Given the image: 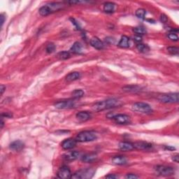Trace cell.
Returning <instances> with one entry per match:
<instances>
[{
	"label": "cell",
	"mask_w": 179,
	"mask_h": 179,
	"mask_svg": "<svg viewBox=\"0 0 179 179\" xmlns=\"http://www.w3.org/2000/svg\"><path fill=\"white\" fill-rule=\"evenodd\" d=\"M121 105V102L116 99H109L95 103L92 106V110L95 112L104 111L106 109H112Z\"/></svg>",
	"instance_id": "obj_1"
},
{
	"label": "cell",
	"mask_w": 179,
	"mask_h": 179,
	"mask_svg": "<svg viewBox=\"0 0 179 179\" xmlns=\"http://www.w3.org/2000/svg\"><path fill=\"white\" fill-rule=\"evenodd\" d=\"M97 139L96 133L92 131H83L78 133L76 140L78 142H89L93 141Z\"/></svg>",
	"instance_id": "obj_2"
},
{
	"label": "cell",
	"mask_w": 179,
	"mask_h": 179,
	"mask_svg": "<svg viewBox=\"0 0 179 179\" xmlns=\"http://www.w3.org/2000/svg\"><path fill=\"white\" fill-rule=\"evenodd\" d=\"M132 109L134 111L137 112V113L143 114H148L153 112V109H152L151 106L146 103L143 102L134 103L132 105Z\"/></svg>",
	"instance_id": "obj_3"
},
{
	"label": "cell",
	"mask_w": 179,
	"mask_h": 179,
	"mask_svg": "<svg viewBox=\"0 0 179 179\" xmlns=\"http://www.w3.org/2000/svg\"><path fill=\"white\" fill-rule=\"evenodd\" d=\"M157 99L161 102L166 104L178 103V93H169V94H162L158 95Z\"/></svg>",
	"instance_id": "obj_4"
},
{
	"label": "cell",
	"mask_w": 179,
	"mask_h": 179,
	"mask_svg": "<svg viewBox=\"0 0 179 179\" xmlns=\"http://www.w3.org/2000/svg\"><path fill=\"white\" fill-rule=\"evenodd\" d=\"M95 174V169H86L79 170L72 176V178L74 179H88L92 178Z\"/></svg>",
	"instance_id": "obj_5"
},
{
	"label": "cell",
	"mask_w": 179,
	"mask_h": 179,
	"mask_svg": "<svg viewBox=\"0 0 179 179\" xmlns=\"http://www.w3.org/2000/svg\"><path fill=\"white\" fill-rule=\"evenodd\" d=\"M155 171L158 173V174L164 176H172L174 174V169L172 166H164V165H158L155 167Z\"/></svg>",
	"instance_id": "obj_6"
},
{
	"label": "cell",
	"mask_w": 179,
	"mask_h": 179,
	"mask_svg": "<svg viewBox=\"0 0 179 179\" xmlns=\"http://www.w3.org/2000/svg\"><path fill=\"white\" fill-rule=\"evenodd\" d=\"M76 101L69 99V100L58 101L55 104V107L58 109H69L76 107Z\"/></svg>",
	"instance_id": "obj_7"
},
{
	"label": "cell",
	"mask_w": 179,
	"mask_h": 179,
	"mask_svg": "<svg viewBox=\"0 0 179 179\" xmlns=\"http://www.w3.org/2000/svg\"><path fill=\"white\" fill-rule=\"evenodd\" d=\"M117 124L119 125H128L131 122L130 117L126 114H118L111 117Z\"/></svg>",
	"instance_id": "obj_8"
},
{
	"label": "cell",
	"mask_w": 179,
	"mask_h": 179,
	"mask_svg": "<svg viewBox=\"0 0 179 179\" xmlns=\"http://www.w3.org/2000/svg\"><path fill=\"white\" fill-rule=\"evenodd\" d=\"M57 177L62 179H68L72 178V172L69 169V168L66 166H63L58 170L57 172Z\"/></svg>",
	"instance_id": "obj_9"
},
{
	"label": "cell",
	"mask_w": 179,
	"mask_h": 179,
	"mask_svg": "<svg viewBox=\"0 0 179 179\" xmlns=\"http://www.w3.org/2000/svg\"><path fill=\"white\" fill-rule=\"evenodd\" d=\"M76 140L74 139H67L62 143V147L64 150H70L74 148L76 145Z\"/></svg>",
	"instance_id": "obj_10"
},
{
	"label": "cell",
	"mask_w": 179,
	"mask_h": 179,
	"mask_svg": "<svg viewBox=\"0 0 179 179\" xmlns=\"http://www.w3.org/2000/svg\"><path fill=\"white\" fill-rule=\"evenodd\" d=\"M134 148L137 150H149L152 148V144L145 141H138L133 143Z\"/></svg>",
	"instance_id": "obj_11"
},
{
	"label": "cell",
	"mask_w": 179,
	"mask_h": 179,
	"mask_svg": "<svg viewBox=\"0 0 179 179\" xmlns=\"http://www.w3.org/2000/svg\"><path fill=\"white\" fill-rule=\"evenodd\" d=\"M25 144L21 141H15L10 144V148L13 151H20L24 148Z\"/></svg>",
	"instance_id": "obj_12"
},
{
	"label": "cell",
	"mask_w": 179,
	"mask_h": 179,
	"mask_svg": "<svg viewBox=\"0 0 179 179\" xmlns=\"http://www.w3.org/2000/svg\"><path fill=\"white\" fill-rule=\"evenodd\" d=\"M76 118L79 121L85 122L90 119L91 114L87 111H81L76 114Z\"/></svg>",
	"instance_id": "obj_13"
},
{
	"label": "cell",
	"mask_w": 179,
	"mask_h": 179,
	"mask_svg": "<svg viewBox=\"0 0 179 179\" xmlns=\"http://www.w3.org/2000/svg\"><path fill=\"white\" fill-rule=\"evenodd\" d=\"M90 44L92 47H94L95 49L101 50L104 48V43L101 41L99 40V39L97 37H93L90 39Z\"/></svg>",
	"instance_id": "obj_14"
},
{
	"label": "cell",
	"mask_w": 179,
	"mask_h": 179,
	"mask_svg": "<svg viewBox=\"0 0 179 179\" xmlns=\"http://www.w3.org/2000/svg\"><path fill=\"white\" fill-rule=\"evenodd\" d=\"M80 153L77 151H70L64 154L63 157L64 159L67 161H73V160H76L77 158H78Z\"/></svg>",
	"instance_id": "obj_15"
},
{
	"label": "cell",
	"mask_w": 179,
	"mask_h": 179,
	"mask_svg": "<svg viewBox=\"0 0 179 179\" xmlns=\"http://www.w3.org/2000/svg\"><path fill=\"white\" fill-rule=\"evenodd\" d=\"M119 149L122 151H132L134 148L133 143L130 142H127V141H123L119 143Z\"/></svg>",
	"instance_id": "obj_16"
},
{
	"label": "cell",
	"mask_w": 179,
	"mask_h": 179,
	"mask_svg": "<svg viewBox=\"0 0 179 179\" xmlns=\"http://www.w3.org/2000/svg\"><path fill=\"white\" fill-rule=\"evenodd\" d=\"M112 162L116 165H123L127 163V159L122 155L115 156L112 158Z\"/></svg>",
	"instance_id": "obj_17"
},
{
	"label": "cell",
	"mask_w": 179,
	"mask_h": 179,
	"mask_svg": "<svg viewBox=\"0 0 179 179\" xmlns=\"http://www.w3.org/2000/svg\"><path fill=\"white\" fill-rule=\"evenodd\" d=\"M97 156L96 154L95 153H89L86 154V155H83L82 157V161L84 162H86V163H90V162H92L95 161L97 160Z\"/></svg>",
	"instance_id": "obj_18"
},
{
	"label": "cell",
	"mask_w": 179,
	"mask_h": 179,
	"mask_svg": "<svg viewBox=\"0 0 179 179\" xmlns=\"http://www.w3.org/2000/svg\"><path fill=\"white\" fill-rule=\"evenodd\" d=\"M116 4L112 2H106L104 4V11L107 13H111L114 12L116 9Z\"/></svg>",
	"instance_id": "obj_19"
},
{
	"label": "cell",
	"mask_w": 179,
	"mask_h": 179,
	"mask_svg": "<svg viewBox=\"0 0 179 179\" xmlns=\"http://www.w3.org/2000/svg\"><path fill=\"white\" fill-rule=\"evenodd\" d=\"M122 90L124 91H125L127 92H132V93H136L138 92H140L141 91V87L138 86V85H128V86H125L122 87Z\"/></svg>",
	"instance_id": "obj_20"
},
{
	"label": "cell",
	"mask_w": 179,
	"mask_h": 179,
	"mask_svg": "<svg viewBox=\"0 0 179 179\" xmlns=\"http://www.w3.org/2000/svg\"><path fill=\"white\" fill-rule=\"evenodd\" d=\"M47 6L49 7L51 13H53V12H55V11H58V10L61 9L63 7V4H62V3H60V2L49 3V4H48Z\"/></svg>",
	"instance_id": "obj_21"
},
{
	"label": "cell",
	"mask_w": 179,
	"mask_h": 179,
	"mask_svg": "<svg viewBox=\"0 0 179 179\" xmlns=\"http://www.w3.org/2000/svg\"><path fill=\"white\" fill-rule=\"evenodd\" d=\"M118 46L123 48H127L130 47V39L126 36H122L118 43Z\"/></svg>",
	"instance_id": "obj_22"
},
{
	"label": "cell",
	"mask_w": 179,
	"mask_h": 179,
	"mask_svg": "<svg viewBox=\"0 0 179 179\" xmlns=\"http://www.w3.org/2000/svg\"><path fill=\"white\" fill-rule=\"evenodd\" d=\"M81 74L79 72H74L69 74L66 77V80L69 81V82H71V81H74L78 80V79L80 78Z\"/></svg>",
	"instance_id": "obj_23"
},
{
	"label": "cell",
	"mask_w": 179,
	"mask_h": 179,
	"mask_svg": "<svg viewBox=\"0 0 179 179\" xmlns=\"http://www.w3.org/2000/svg\"><path fill=\"white\" fill-rule=\"evenodd\" d=\"M70 51L74 54H80L82 52V45L79 42H75L71 48Z\"/></svg>",
	"instance_id": "obj_24"
},
{
	"label": "cell",
	"mask_w": 179,
	"mask_h": 179,
	"mask_svg": "<svg viewBox=\"0 0 179 179\" xmlns=\"http://www.w3.org/2000/svg\"><path fill=\"white\" fill-rule=\"evenodd\" d=\"M72 95V97L74 99H78L83 97V95H84V92H83L82 90H76L73 91Z\"/></svg>",
	"instance_id": "obj_25"
},
{
	"label": "cell",
	"mask_w": 179,
	"mask_h": 179,
	"mask_svg": "<svg viewBox=\"0 0 179 179\" xmlns=\"http://www.w3.org/2000/svg\"><path fill=\"white\" fill-rule=\"evenodd\" d=\"M133 32H134L135 34H136V35H143L146 34L147 31L145 29L143 28V27L141 26H139V27H136L133 29Z\"/></svg>",
	"instance_id": "obj_26"
},
{
	"label": "cell",
	"mask_w": 179,
	"mask_h": 179,
	"mask_svg": "<svg viewBox=\"0 0 179 179\" xmlns=\"http://www.w3.org/2000/svg\"><path fill=\"white\" fill-rule=\"evenodd\" d=\"M39 13H40V15L43 16H46L49 15L50 13H51V10H50L49 7H48L46 4L42 7H41V9H39Z\"/></svg>",
	"instance_id": "obj_27"
},
{
	"label": "cell",
	"mask_w": 179,
	"mask_h": 179,
	"mask_svg": "<svg viewBox=\"0 0 179 179\" xmlns=\"http://www.w3.org/2000/svg\"><path fill=\"white\" fill-rule=\"evenodd\" d=\"M136 48L138 49V51L141 53H147L149 51L150 48L146 44H143V43H139L136 45Z\"/></svg>",
	"instance_id": "obj_28"
},
{
	"label": "cell",
	"mask_w": 179,
	"mask_h": 179,
	"mask_svg": "<svg viewBox=\"0 0 179 179\" xmlns=\"http://www.w3.org/2000/svg\"><path fill=\"white\" fill-rule=\"evenodd\" d=\"M145 14H146V12H145V11L143 9H137L136 11V17L141 20L145 19Z\"/></svg>",
	"instance_id": "obj_29"
},
{
	"label": "cell",
	"mask_w": 179,
	"mask_h": 179,
	"mask_svg": "<svg viewBox=\"0 0 179 179\" xmlns=\"http://www.w3.org/2000/svg\"><path fill=\"white\" fill-rule=\"evenodd\" d=\"M70 53L67 51H62L57 54V57H59V59L62 60L69 59L70 57Z\"/></svg>",
	"instance_id": "obj_30"
},
{
	"label": "cell",
	"mask_w": 179,
	"mask_h": 179,
	"mask_svg": "<svg viewBox=\"0 0 179 179\" xmlns=\"http://www.w3.org/2000/svg\"><path fill=\"white\" fill-rule=\"evenodd\" d=\"M167 51L169 53L171 54V55H178L179 49H178V48H177V47H175V46L168 47Z\"/></svg>",
	"instance_id": "obj_31"
},
{
	"label": "cell",
	"mask_w": 179,
	"mask_h": 179,
	"mask_svg": "<svg viewBox=\"0 0 179 179\" xmlns=\"http://www.w3.org/2000/svg\"><path fill=\"white\" fill-rule=\"evenodd\" d=\"M168 37L170 40L174 41H177L178 40V37L176 33H175L174 30L171 31V32L168 34Z\"/></svg>",
	"instance_id": "obj_32"
},
{
	"label": "cell",
	"mask_w": 179,
	"mask_h": 179,
	"mask_svg": "<svg viewBox=\"0 0 179 179\" xmlns=\"http://www.w3.org/2000/svg\"><path fill=\"white\" fill-rule=\"evenodd\" d=\"M55 45L53 43H48L45 48V51L48 53H52L55 51Z\"/></svg>",
	"instance_id": "obj_33"
},
{
	"label": "cell",
	"mask_w": 179,
	"mask_h": 179,
	"mask_svg": "<svg viewBox=\"0 0 179 179\" xmlns=\"http://www.w3.org/2000/svg\"><path fill=\"white\" fill-rule=\"evenodd\" d=\"M125 178H128V179L139 178V176H136V174H128V175H126Z\"/></svg>",
	"instance_id": "obj_34"
},
{
	"label": "cell",
	"mask_w": 179,
	"mask_h": 179,
	"mask_svg": "<svg viewBox=\"0 0 179 179\" xmlns=\"http://www.w3.org/2000/svg\"><path fill=\"white\" fill-rule=\"evenodd\" d=\"M167 20H168L167 17H166L164 14H162V15L161 16V17H160V20H161V22H163V23H165V22H166Z\"/></svg>",
	"instance_id": "obj_35"
},
{
	"label": "cell",
	"mask_w": 179,
	"mask_h": 179,
	"mask_svg": "<svg viewBox=\"0 0 179 179\" xmlns=\"http://www.w3.org/2000/svg\"><path fill=\"white\" fill-rule=\"evenodd\" d=\"M106 178H109V179H116L118 178V176L114 174H109L107 176H106Z\"/></svg>",
	"instance_id": "obj_36"
},
{
	"label": "cell",
	"mask_w": 179,
	"mask_h": 179,
	"mask_svg": "<svg viewBox=\"0 0 179 179\" xmlns=\"http://www.w3.org/2000/svg\"><path fill=\"white\" fill-rule=\"evenodd\" d=\"M172 160H174L175 162L178 163V162H179V155H178V154H176V155H174V156H173V157H172Z\"/></svg>",
	"instance_id": "obj_37"
},
{
	"label": "cell",
	"mask_w": 179,
	"mask_h": 179,
	"mask_svg": "<svg viewBox=\"0 0 179 179\" xmlns=\"http://www.w3.org/2000/svg\"><path fill=\"white\" fill-rule=\"evenodd\" d=\"M134 39L136 42H141V41H142V38H141V37L139 36V35H136V36L134 37Z\"/></svg>",
	"instance_id": "obj_38"
},
{
	"label": "cell",
	"mask_w": 179,
	"mask_h": 179,
	"mask_svg": "<svg viewBox=\"0 0 179 179\" xmlns=\"http://www.w3.org/2000/svg\"><path fill=\"white\" fill-rule=\"evenodd\" d=\"M164 149L166 150H168V151H174V150H176V148H175L173 146H170V145H166L165 147H164Z\"/></svg>",
	"instance_id": "obj_39"
},
{
	"label": "cell",
	"mask_w": 179,
	"mask_h": 179,
	"mask_svg": "<svg viewBox=\"0 0 179 179\" xmlns=\"http://www.w3.org/2000/svg\"><path fill=\"white\" fill-rule=\"evenodd\" d=\"M5 90H6V86H4V85H1V90H1V95L3 94L4 92L5 91Z\"/></svg>",
	"instance_id": "obj_40"
},
{
	"label": "cell",
	"mask_w": 179,
	"mask_h": 179,
	"mask_svg": "<svg viewBox=\"0 0 179 179\" xmlns=\"http://www.w3.org/2000/svg\"><path fill=\"white\" fill-rule=\"evenodd\" d=\"M0 18H1V27H2L4 22L5 18H4V17L3 15H1V17H0Z\"/></svg>",
	"instance_id": "obj_41"
}]
</instances>
